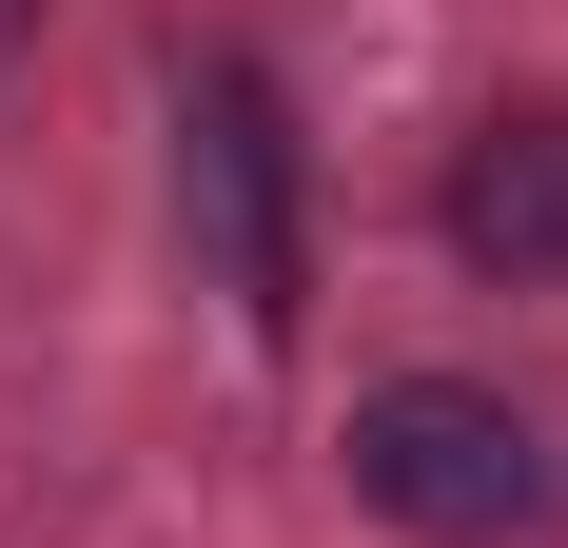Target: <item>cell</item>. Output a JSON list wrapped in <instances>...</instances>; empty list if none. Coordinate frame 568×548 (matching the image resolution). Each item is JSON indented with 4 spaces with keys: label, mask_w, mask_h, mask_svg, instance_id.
<instances>
[{
    "label": "cell",
    "mask_w": 568,
    "mask_h": 548,
    "mask_svg": "<svg viewBox=\"0 0 568 548\" xmlns=\"http://www.w3.org/2000/svg\"><path fill=\"white\" fill-rule=\"evenodd\" d=\"M176 216H196V255H216V294L255 333H294V118L255 59H196L176 79Z\"/></svg>",
    "instance_id": "7a4b0ae2"
},
{
    "label": "cell",
    "mask_w": 568,
    "mask_h": 548,
    "mask_svg": "<svg viewBox=\"0 0 568 548\" xmlns=\"http://www.w3.org/2000/svg\"><path fill=\"white\" fill-rule=\"evenodd\" d=\"M20 40H40V0H0V59H20Z\"/></svg>",
    "instance_id": "277c9868"
},
{
    "label": "cell",
    "mask_w": 568,
    "mask_h": 548,
    "mask_svg": "<svg viewBox=\"0 0 568 548\" xmlns=\"http://www.w3.org/2000/svg\"><path fill=\"white\" fill-rule=\"evenodd\" d=\"M334 450H353V509L412 529V548H510V529H549V509H568L549 412H510L490 373H373Z\"/></svg>",
    "instance_id": "6da1fadb"
},
{
    "label": "cell",
    "mask_w": 568,
    "mask_h": 548,
    "mask_svg": "<svg viewBox=\"0 0 568 548\" xmlns=\"http://www.w3.org/2000/svg\"><path fill=\"white\" fill-rule=\"evenodd\" d=\"M432 235H452L490 294H568V99H490L432 176Z\"/></svg>",
    "instance_id": "3957f363"
}]
</instances>
